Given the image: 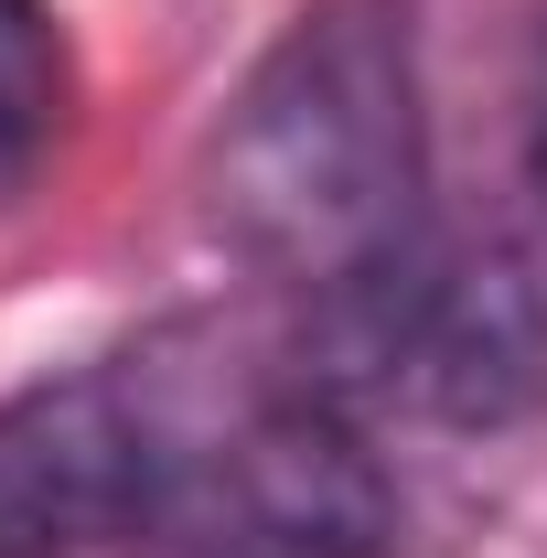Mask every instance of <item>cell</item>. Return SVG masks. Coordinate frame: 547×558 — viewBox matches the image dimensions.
I'll return each mask as SVG.
<instances>
[{
    "label": "cell",
    "instance_id": "cell-3",
    "mask_svg": "<svg viewBox=\"0 0 547 558\" xmlns=\"http://www.w3.org/2000/svg\"><path fill=\"white\" fill-rule=\"evenodd\" d=\"M172 451V398L150 365H75L0 398V558H86L139 537Z\"/></svg>",
    "mask_w": 547,
    "mask_h": 558
},
{
    "label": "cell",
    "instance_id": "cell-2",
    "mask_svg": "<svg viewBox=\"0 0 547 558\" xmlns=\"http://www.w3.org/2000/svg\"><path fill=\"white\" fill-rule=\"evenodd\" d=\"M398 537H409V505H398V473L376 462V429L279 376L226 429L172 418V451H161V484H150V515L130 548L139 558H398Z\"/></svg>",
    "mask_w": 547,
    "mask_h": 558
},
{
    "label": "cell",
    "instance_id": "cell-5",
    "mask_svg": "<svg viewBox=\"0 0 547 558\" xmlns=\"http://www.w3.org/2000/svg\"><path fill=\"white\" fill-rule=\"evenodd\" d=\"M526 172H537V194H547V75H537V119H526Z\"/></svg>",
    "mask_w": 547,
    "mask_h": 558
},
{
    "label": "cell",
    "instance_id": "cell-1",
    "mask_svg": "<svg viewBox=\"0 0 547 558\" xmlns=\"http://www.w3.org/2000/svg\"><path fill=\"white\" fill-rule=\"evenodd\" d=\"M205 226L301 301L429 247L409 0H312L247 65L205 150Z\"/></svg>",
    "mask_w": 547,
    "mask_h": 558
},
{
    "label": "cell",
    "instance_id": "cell-4",
    "mask_svg": "<svg viewBox=\"0 0 547 558\" xmlns=\"http://www.w3.org/2000/svg\"><path fill=\"white\" fill-rule=\"evenodd\" d=\"M75 119V54L54 0H0V215L44 183Z\"/></svg>",
    "mask_w": 547,
    "mask_h": 558
}]
</instances>
